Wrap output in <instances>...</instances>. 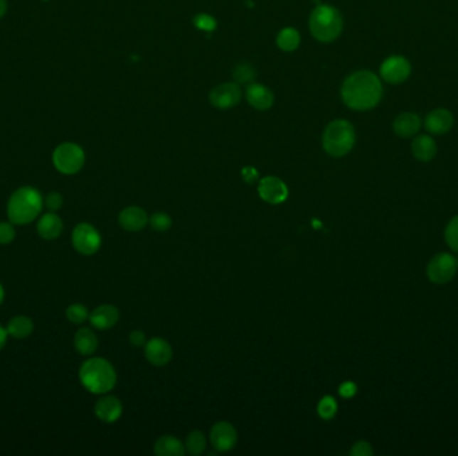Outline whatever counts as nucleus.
Listing matches in <instances>:
<instances>
[{"instance_id":"obj_1","label":"nucleus","mask_w":458,"mask_h":456,"mask_svg":"<svg viewBox=\"0 0 458 456\" xmlns=\"http://www.w3.org/2000/svg\"><path fill=\"white\" fill-rule=\"evenodd\" d=\"M341 95L348 109L356 112H368L377 107L382 99V82L373 71H356L344 80Z\"/></svg>"},{"instance_id":"obj_2","label":"nucleus","mask_w":458,"mask_h":456,"mask_svg":"<svg viewBox=\"0 0 458 456\" xmlns=\"http://www.w3.org/2000/svg\"><path fill=\"white\" fill-rule=\"evenodd\" d=\"M43 207V198L39 190L23 186L11 194L7 204V216L15 225H27L35 221Z\"/></svg>"},{"instance_id":"obj_3","label":"nucleus","mask_w":458,"mask_h":456,"mask_svg":"<svg viewBox=\"0 0 458 456\" xmlns=\"http://www.w3.org/2000/svg\"><path fill=\"white\" fill-rule=\"evenodd\" d=\"M82 386L95 395L110 392L117 384L114 367L102 357H92L86 360L80 368Z\"/></svg>"},{"instance_id":"obj_4","label":"nucleus","mask_w":458,"mask_h":456,"mask_svg":"<svg viewBox=\"0 0 458 456\" xmlns=\"http://www.w3.org/2000/svg\"><path fill=\"white\" fill-rule=\"evenodd\" d=\"M309 31L321 43H331L344 31L341 12L329 4H318L309 16Z\"/></svg>"},{"instance_id":"obj_5","label":"nucleus","mask_w":458,"mask_h":456,"mask_svg":"<svg viewBox=\"0 0 458 456\" xmlns=\"http://www.w3.org/2000/svg\"><path fill=\"white\" fill-rule=\"evenodd\" d=\"M356 141V129L346 119H335L330 122L321 136L324 151L334 158L347 156L354 148Z\"/></svg>"},{"instance_id":"obj_6","label":"nucleus","mask_w":458,"mask_h":456,"mask_svg":"<svg viewBox=\"0 0 458 456\" xmlns=\"http://www.w3.org/2000/svg\"><path fill=\"white\" fill-rule=\"evenodd\" d=\"M53 162L59 173L66 175L77 174L85 165V151L77 143L65 142L54 150Z\"/></svg>"},{"instance_id":"obj_7","label":"nucleus","mask_w":458,"mask_h":456,"mask_svg":"<svg viewBox=\"0 0 458 456\" xmlns=\"http://www.w3.org/2000/svg\"><path fill=\"white\" fill-rule=\"evenodd\" d=\"M458 261L450 253H438L427 265L426 274L429 280L438 286H444L453 280L457 273Z\"/></svg>"},{"instance_id":"obj_8","label":"nucleus","mask_w":458,"mask_h":456,"mask_svg":"<svg viewBox=\"0 0 458 456\" xmlns=\"http://www.w3.org/2000/svg\"><path fill=\"white\" fill-rule=\"evenodd\" d=\"M71 242L74 249L83 256H92L100 251L102 237L100 232L87 222L78 224L71 234Z\"/></svg>"},{"instance_id":"obj_9","label":"nucleus","mask_w":458,"mask_h":456,"mask_svg":"<svg viewBox=\"0 0 458 456\" xmlns=\"http://www.w3.org/2000/svg\"><path fill=\"white\" fill-rule=\"evenodd\" d=\"M379 74L380 78L390 85H401L409 80L412 74V65L402 55H391L382 62Z\"/></svg>"},{"instance_id":"obj_10","label":"nucleus","mask_w":458,"mask_h":456,"mask_svg":"<svg viewBox=\"0 0 458 456\" xmlns=\"http://www.w3.org/2000/svg\"><path fill=\"white\" fill-rule=\"evenodd\" d=\"M241 90L239 87V83H221L216 87L212 89L209 94V101L212 103L213 107L218 110H228L235 107L238 103L240 102Z\"/></svg>"},{"instance_id":"obj_11","label":"nucleus","mask_w":458,"mask_h":456,"mask_svg":"<svg viewBox=\"0 0 458 456\" xmlns=\"http://www.w3.org/2000/svg\"><path fill=\"white\" fill-rule=\"evenodd\" d=\"M239 435L229 422H218L211 430L209 440L218 452H228L238 445Z\"/></svg>"},{"instance_id":"obj_12","label":"nucleus","mask_w":458,"mask_h":456,"mask_svg":"<svg viewBox=\"0 0 458 456\" xmlns=\"http://www.w3.org/2000/svg\"><path fill=\"white\" fill-rule=\"evenodd\" d=\"M257 192L260 198L271 205H279L284 202L288 197V188L286 183L274 175L262 178L259 183Z\"/></svg>"},{"instance_id":"obj_13","label":"nucleus","mask_w":458,"mask_h":456,"mask_svg":"<svg viewBox=\"0 0 458 456\" xmlns=\"http://www.w3.org/2000/svg\"><path fill=\"white\" fill-rule=\"evenodd\" d=\"M145 357L150 364L156 367H164L169 364L173 357V349L171 344L162 337H153L145 344L144 348Z\"/></svg>"},{"instance_id":"obj_14","label":"nucleus","mask_w":458,"mask_h":456,"mask_svg":"<svg viewBox=\"0 0 458 456\" xmlns=\"http://www.w3.org/2000/svg\"><path fill=\"white\" fill-rule=\"evenodd\" d=\"M425 129L435 136H444L454 125V116L447 109H435L425 118Z\"/></svg>"},{"instance_id":"obj_15","label":"nucleus","mask_w":458,"mask_h":456,"mask_svg":"<svg viewBox=\"0 0 458 456\" xmlns=\"http://www.w3.org/2000/svg\"><path fill=\"white\" fill-rule=\"evenodd\" d=\"M118 222L127 232H139L149 224V217L139 206H127L119 213Z\"/></svg>"},{"instance_id":"obj_16","label":"nucleus","mask_w":458,"mask_h":456,"mask_svg":"<svg viewBox=\"0 0 458 456\" xmlns=\"http://www.w3.org/2000/svg\"><path fill=\"white\" fill-rule=\"evenodd\" d=\"M95 416L103 423H114L122 415V403L121 400L112 395H106L95 403L94 407Z\"/></svg>"},{"instance_id":"obj_17","label":"nucleus","mask_w":458,"mask_h":456,"mask_svg":"<svg viewBox=\"0 0 458 456\" xmlns=\"http://www.w3.org/2000/svg\"><path fill=\"white\" fill-rule=\"evenodd\" d=\"M89 320L94 328L100 331H107L118 322L119 310L112 304H103L92 310Z\"/></svg>"},{"instance_id":"obj_18","label":"nucleus","mask_w":458,"mask_h":456,"mask_svg":"<svg viewBox=\"0 0 458 456\" xmlns=\"http://www.w3.org/2000/svg\"><path fill=\"white\" fill-rule=\"evenodd\" d=\"M247 101L252 106L255 110L259 112H265L271 109L274 104V92H271L267 86L259 85V83H252L247 87Z\"/></svg>"},{"instance_id":"obj_19","label":"nucleus","mask_w":458,"mask_h":456,"mask_svg":"<svg viewBox=\"0 0 458 456\" xmlns=\"http://www.w3.org/2000/svg\"><path fill=\"white\" fill-rule=\"evenodd\" d=\"M422 127L421 116L415 113H402L393 122L394 133L401 138H412Z\"/></svg>"},{"instance_id":"obj_20","label":"nucleus","mask_w":458,"mask_h":456,"mask_svg":"<svg viewBox=\"0 0 458 456\" xmlns=\"http://www.w3.org/2000/svg\"><path fill=\"white\" fill-rule=\"evenodd\" d=\"M36 232L43 240H55L63 232V221L55 215V212H48L39 218L36 224Z\"/></svg>"},{"instance_id":"obj_21","label":"nucleus","mask_w":458,"mask_h":456,"mask_svg":"<svg viewBox=\"0 0 458 456\" xmlns=\"http://www.w3.org/2000/svg\"><path fill=\"white\" fill-rule=\"evenodd\" d=\"M437 143L435 139L430 136H417L412 139V153L415 160L421 161V162H430L435 160L437 156Z\"/></svg>"},{"instance_id":"obj_22","label":"nucleus","mask_w":458,"mask_h":456,"mask_svg":"<svg viewBox=\"0 0 458 456\" xmlns=\"http://www.w3.org/2000/svg\"><path fill=\"white\" fill-rule=\"evenodd\" d=\"M98 337L90 328H80L74 336V347L83 356H92L98 349Z\"/></svg>"},{"instance_id":"obj_23","label":"nucleus","mask_w":458,"mask_h":456,"mask_svg":"<svg viewBox=\"0 0 458 456\" xmlns=\"http://www.w3.org/2000/svg\"><path fill=\"white\" fill-rule=\"evenodd\" d=\"M185 452V445L171 435L161 436L154 443V454L157 456H183Z\"/></svg>"},{"instance_id":"obj_24","label":"nucleus","mask_w":458,"mask_h":456,"mask_svg":"<svg viewBox=\"0 0 458 456\" xmlns=\"http://www.w3.org/2000/svg\"><path fill=\"white\" fill-rule=\"evenodd\" d=\"M7 333L15 340H22L28 337L34 332V322L27 316H15L7 324Z\"/></svg>"},{"instance_id":"obj_25","label":"nucleus","mask_w":458,"mask_h":456,"mask_svg":"<svg viewBox=\"0 0 458 456\" xmlns=\"http://www.w3.org/2000/svg\"><path fill=\"white\" fill-rule=\"evenodd\" d=\"M300 40H302L300 34H299L297 28L286 27L277 34L276 45L280 50H283L286 53H292V51H295L298 48L299 45H300Z\"/></svg>"},{"instance_id":"obj_26","label":"nucleus","mask_w":458,"mask_h":456,"mask_svg":"<svg viewBox=\"0 0 458 456\" xmlns=\"http://www.w3.org/2000/svg\"><path fill=\"white\" fill-rule=\"evenodd\" d=\"M206 448V436L203 431H192L188 435L186 442H185V450L191 454V455L198 456L201 455Z\"/></svg>"},{"instance_id":"obj_27","label":"nucleus","mask_w":458,"mask_h":456,"mask_svg":"<svg viewBox=\"0 0 458 456\" xmlns=\"http://www.w3.org/2000/svg\"><path fill=\"white\" fill-rule=\"evenodd\" d=\"M66 317L73 324H83L90 317V313H89V309L86 308V305L75 303L66 309Z\"/></svg>"},{"instance_id":"obj_28","label":"nucleus","mask_w":458,"mask_h":456,"mask_svg":"<svg viewBox=\"0 0 458 456\" xmlns=\"http://www.w3.org/2000/svg\"><path fill=\"white\" fill-rule=\"evenodd\" d=\"M336 412H338L336 400L334 399L332 396L321 398L319 404H318V413H319L321 419L330 420L336 415Z\"/></svg>"},{"instance_id":"obj_29","label":"nucleus","mask_w":458,"mask_h":456,"mask_svg":"<svg viewBox=\"0 0 458 456\" xmlns=\"http://www.w3.org/2000/svg\"><path fill=\"white\" fill-rule=\"evenodd\" d=\"M233 78L236 83H250L256 78V71L248 63H240L233 70Z\"/></svg>"},{"instance_id":"obj_30","label":"nucleus","mask_w":458,"mask_h":456,"mask_svg":"<svg viewBox=\"0 0 458 456\" xmlns=\"http://www.w3.org/2000/svg\"><path fill=\"white\" fill-rule=\"evenodd\" d=\"M149 225L156 232H166L172 227V218L166 213L159 212L149 217Z\"/></svg>"},{"instance_id":"obj_31","label":"nucleus","mask_w":458,"mask_h":456,"mask_svg":"<svg viewBox=\"0 0 458 456\" xmlns=\"http://www.w3.org/2000/svg\"><path fill=\"white\" fill-rule=\"evenodd\" d=\"M193 24L196 28L206 31V33H212L218 28V21L208 13H198L193 18Z\"/></svg>"},{"instance_id":"obj_32","label":"nucleus","mask_w":458,"mask_h":456,"mask_svg":"<svg viewBox=\"0 0 458 456\" xmlns=\"http://www.w3.org/2000/svg\"><path fill=\"white\" fill-rule=\"evenodd\" d=\"M445 240L452 251H458V216L449 221L445 229Z\"/></svg>"},{"instance_id":"obj_33","label":"nucleus","mask_w":458,"mask_h":456,"mask_svg":"<svg viewBox=\"0 0 458 456\" xmlns=\"http://www.w3.org/2000/svg\"><path fill=\"white\" fill-rule=\"evenodd\" d=\"M15 240V228L11 221L0 222V245H10Z\"/></svg>"},{"instance_id":"obj_34","label":"nucleus","mask_w":458,"mask_h":456,"mask_svg":"<svg viewBox=\"0 0 458 456\" xmlns=\"http://www.w3.org/2000/svg\"><path fill=\"white\" fill-rule=\"evenodd\" d=\"M373 454H374V451H373L371 445L365 440L356 442V445L351 447V451H350L351 456H371Z\"/></svg>"},{"instance_id":"obj_35","label":"nucleus","mask_w":458,"mask_h":456,"mask_svg":"<svg viewBox=\"0 0 458 456\" xmlns=\"http://www.w3.org/2000/svg\"><path fill=\"white\" fill-rule=\"evenodd\" d=\"M45 205L47 206V209L50 212H57L63 205V197L57 192L47 194L46 198H45Z\"/></svg>"},{"instance_id":"obj_36","label":"nucleus","mask_w":458,"mask_h":456,"mask_svg":"<svg viewBox=\"0 0 458 456\" xmlns=\"http://www.w3.org/2000/svg\"><path fill=\"white\" fill-rule=\"evenodd\" d=\"M358 391L356 383L353 381H346L341 387H339V395L344 398V399H350L353 398Z\"/></svg>"},{"instance_id":"obj_37","label":"nucleus","mask_w":458,"mask_h":456,"mask_svg":"<svg viewBox=\"0 0 458 456\" xmlns=\"http://www.w3.org/2000/svg\"><path fill=\"white\" fill-rule=\"evenodd\" d=\"M129 342L134 347H142V345L147 344V336H145L144 332L138 331V330L137 331L130 332Z\"/></svg>"},{"instance_id":"obj_38","label":"nucleus","mask_w":458,"mask_h":456,"mask_svg":"<svg viewBox=\"0 0 458 456\" xmlns=\"http://www.w3.org/2000/svg\"><path fill=\"white\" fill-rule=\"evenodd\" d=\"M241 174H243L244 181L248 183H255V181L257 180V177H259V173H257V170H256L255 168H252V166H247V168H244L243 171H241Z\"/></svg>"},{"instance_id":"obj_39","label":"nucleus","mask_w":458,"mask_h":456,"mask_svg":"<svg viewBox=\"0 0 458 456\" xmlns=\"http://www.w3.org/2000/svg\"><path fill=\"white\" fill-rule=\"evenodd\" d=\"M7 337H9L7 330H6V328H3V327L0 325V351L4 348V345H6V342H7Z\"/></svg>"},{"instance_id":"obj_40","label":"nucleus","mask_w":458,"mask_h":456,"mask_svg":"<svg viewBox=\"0 0 458 456\" xmlns=\"http://www.w3.org/2000/svg\"><path fill=\"white\" fill-rule=\"evenodd\" d=\"M7 11V1L6 0H0V18Z\"/></svg>"},{"instance_id":"obj_41","label":"nucleus","mask_w":458,"mask_h":456,"mask_svg":"<svg viewBox=\"0 0 458 456\" xmlns=\"http://www.w3.org/2000/svg\"><path fill=\"white\" fill-rule=\"evenodd\" d=\"M3 300H4V288H3L1 283H0V305H1Z\"/></svg>"},{"instance_id":"obj_42","label":"nucleus","mask_w":458,"mask_h":456,"mask_svg":"<svg viewBox=\"0 0 458 456\" xmlns=\"http://www.w3.org/2000/svg\"><path fill=\"white\" fill-rule=\"evenodd\" d=\"M321 0H314V3H316V4H321Z\"/></svg>"}]
</instances>
